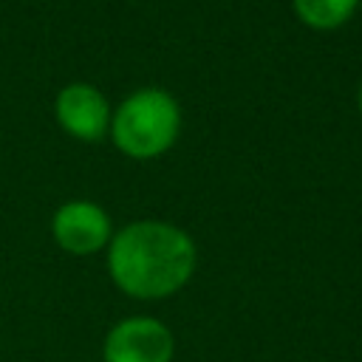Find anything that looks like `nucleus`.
<instances>
[{
	"label": "nucleus",
	"instance_id": "nucleus-3",
	"mask_svg": "<svg viewBox=\"0 0 362 362\" xmlns=\"http://www.w3.org/2000/svg\"><path fill=\"white\" fill-rule=\"evenodd\" d=\"M175 337L156 317H124L102 342L105 362H173Z\"/></svg>",
	"mask_w": 362,
	"mask_h": 362
},
{
	"label": "nucleus",
	"instance_id": "nucleus-2",
	"mask_svg": "<svg viewBox=\"0 0 362 362\" xmlns=\"http://www.w3.org/2000/svg\"><path fill=\"white\" fill-rule=\"evenodd\" d=\"M181 130V107L161 88H139L110 116V136L130 158L161 156Z\"/></svg>",
	"mask_w": 362,
	"mask_h": 362
},
{
	"label": "nucleus",
	"instance_id": "nucleus-7",
	"mask_svg": "<svg viewBox=\"0 0 362 362\" xmlns=\"http://www.w3.org/2000/svg\"><path fill=\"white\" fill-rule=\"evenodd\" d=\"M356 105H359V113H362V85H359V93H356Z\"/></svg>",
	"mask_w": 362,
	"mask_h": 362
},
{
	"label": "nucleus",
	"instance_id": "nucleus-6",
	"mask_svg": "<svg viewBox=\"0 0 362 362\" xmlns=\"http://www.w3.org/2000/svg\"><path fill=\"white\" fill-rule=\"evenodd\" d=\"M356 3L359 0H294V11L305 25L328 31L339 28L356 11Z\"/></svg>",
	"mask_w": 362,
	"mask_h": 362
},
{
	"label": "nucleus",
	"instance_id": "nucleus-5",
	"mask_svg": "<svg viewBox=\"0 0 362 362\" xmlns=\"http://www.w3.org/2000/svg\"><path fill=\"white\" fill-rule=\"evenodd\" d=\"M57 122L82 141H96L110 124V107L102 90L90 82H71L57 93Z\"/></svg>",
	"mask_w": 362,
	"mask_h": 362
},
{
	"label": "nucleus",
	"instance_id": "nucleus-1",
	"mask_svg": "<svg viewBox=\"0 0 362 362\" xmlns=\"http://www.w3.org/2000/svg\"><path fill=\"white\" fill-rule=\"evenodd\" d=\"M192 238L167 221H133L107 243V272L119 291L161 300L181 291L195 272Z\"/></svg>",
	"mask_w": 362,
	"mask_h": 362
},
{
	"label": "nucleus",
	"instance_id": "nucleus-4",
	"mask_svg": "<svg viewBox=\"0 0 362 362\" xmlns=\"http://www.w3.org/2000/svg\"><path fill=\"white\" fill-rule=\"evenodd\" d=\"M51 235L68 255H96L113 238L110 215L93 201H65L51 218Z\"/></svg>",
	"mask_w": 362,
	"mask_h": 362
}]
</instances>
